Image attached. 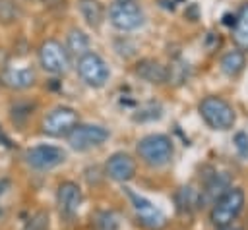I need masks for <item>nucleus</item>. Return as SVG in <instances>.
Here are the masks:
<instances>
[{
  "label": "nucleus",
  "instance_id": "nucleus-1",
  "mask_svg": "<svg viewBox=\"0 0 248 230\" xmlns=\"http://www.w3.org/2000/svg\"><path fill=\"white\" fill-rule=\"evenodd\" d=\"M198 110H200V116L203 118V122L211 129L227 131L236 122V112H234L232 104L229 101H225L223 97H217V95H209V97L202 99Z\"/></svg>",
  "mask_w": 248,
  "mask_h": 230
},
{
  "label": "nucleus",
  "instance_id": "nucleus-2",
  "mask_svg": "<svg viewBox=\"0 0 248 230\" xmlns=\"http://www.w3.org/2000/svg\"><path fill=\"white\" fill-rule=\"evenodd\" d=\"M136 151H138L140 158L151 168H161V166L169 164L172 158V153H174L170 137H167L163 133H149V135L141 137L136 145Z\"/></svg>",
  "mask_w": 248,
  "mask_h": 230
},
{
  "label": "nucleus",
  "instance_id": "nucleus-3",
  "mask_svg": "<svg viewBox=\"0 0 248 230\" xmlns=\"http://www.w3.org/2000/svg\"><path fill=\"white\" fill-rule=\"evenodd\" d=\"M242 209H244V191L240 187H229L213 203L209 211V220L217 228L231 226L232 220L242 213Z\"/></svg>",
  "mask_w": 248,
  "mask_h": 230
},
{
  "label": "nucleus",
  "instance_id": "nucleus-4",
  "mask_svg": "<svg viewBox=\"0 0 248 230\" xmlns=\"http://www.w3.org/2000/svg\"><path fill=\"white\" fill-rule=\"evenodd\" d=\"M39 62L45 72L52 75H64L70 70V56L68 50L56 41V39H46L39 46Z\"/></svg>",
  "mask_w": 248,
  "mask_h": 230
},
{
  "label": "nucleus",
  "instance_id": "nucleus-5",
  "mask_svg": "<svg viewBox=\"0 0 248 230\" xmlns=\"http://www.w3.org/2000/svg\"><path fill=\"white\" fill-rule=\"evenodd\" d=\"M66 137L68 145L74 151H89L93 147L103 145L110 137V131L97 124H78Z\"/></svg>",
  "mask_w": 248,
  "mask_h": 230
},
{
  "label": "nucleus",
  "instance_id": "nucleus-6",
  "mask_svg": "<svg viewBox=\"0 0 248 230\" xmlns=\"http://www.w3.org/2000/svg\"><path fill=\"white\" fill-rule=\"evenodd\" d=\"M78 73L85 85L95 87V89L103 87L110 77V70L107 62L97 52H87L85 56L78 60Z\"/></svg>",
  "mask_w": 248,
  "mask_h": 230
},
{
  "label": "nucleus",
  "instance_id": "nucleus-7",
  "mask_svg": "<svg viewBox=\"0 0 248 230\" xmlns=\"http://www.w3.org/2000/svg\"><path fill=\"white\" fill-rule=\"evenodd\" d=\"M124 191H126V195L130 199V205H132V209L136 213V218H138V222L141 226H145L147 230H161L167 224L165 215L149 199H145L143 195H140V193H136V191H132L128 187Z\"/></svg>",
  "mask_w": 248,
  "mask_h": 230
},
{
  "label": "nucleus",
  "instance_id": "nucleus-8",
  "mask_svg": "<svg viewBox=\"0 0 248 230\" xmlns=\"http://www.w3.org/2000/svg\"><path fill=\"white\" fill-rule=\"evenodd\" d=\"M108 19L118 31H134L143 25V10L134 2H114L108 8Z\"/></svg>",
  "mask_w": 248,
  "mask_h": 230
},
{
  "label": "nucleus",
  "instance_id": "nucleus-9",
  "mask_svg": "<svg viewBox=\"0 0 248 230\" xmlns=\"http://www.w3.org/2000/svg\"><path fill=\"white\" fill-rule=\"evenodd\" d=\"M78 126V112L70 106H56L43 118V133L50 137H62L68 135Z\"/></svg>",
  "mask_w": 248,
  "mask_h": 230
},
{
  "label": "nucleus",
  "instance_id": "nucleus-10",
  "mask_svg": "<svg viewBox=\"0 0 248 230\" xmlns=\"http://www.w3.org/2000/svg\"><path fill=\"white\" fill-rule=\"evenodd\" d=\"M66 160V151L56 145H35L25 151V162L35 170H50Z\"/></svg>",
  "mask_w": 248,
  "mask_h": 230
},
{
  "label": "nucleus",
  "instance_id": "nucleus-11",
  "mask_svg": "<svg viewBox=\"0 0 248 230\" xmlns=\"http://www.w3.org/2000/svg\"><path fill=\"white\" fill-rule=\"evenodd\" d=\"M83 201V195H81V187L72 182V180H66V182H60L58 184V189H56V205H58V211L64 218H74L79 211V205Z\"/></svg>",
  "mask_w": 248,
  "mask_h": 230
},
{
  "label": "nucleus",
  "instance_id": "nucleus-12",
  "mask_svg": "<svg viewBox=\"0 0 248 230\" xmlns=\"http://www.w3.org/2000/svg\"><path fill=\"white\" fill-rule=\"evenodd\" d=\"M105 172L114 182H120V184L130 182L136 176V160L128 153H122V151L112 153L105 164Z\"/></svg>",
  "mask_w": 248,
  "mask_h": 230
},
{
  "label": "nucleus",
  "instance_id": "nucleus-13",
  "mask_svg": "<svg viewBox=\"0 0 248 230\" xmlns=\"http://www.w3.org/2000/svg\"><path fill=\"white\" fill-rule=\"evenodd\" d=\"M0 81L10 89H27L35 83V72L33 68H4Z\"/></svg>",
  "mask_w": 248,
  "mask_h": 230
},
{
  "label": "nucleus",
  "instance_id": "nucleus-14",
  "mask_svg": "<svg viewBox=\"0 0 248 230\" xmlns=\"http://www.w3.org/2000/svg\"><path fill=\"white\" fill-rule=\"evenodd\" d=\"M136 75H140L147 83H165L167 81V66L153 58H143L136 64Z\"/></svg>",
  "mask_w": 248,
  "mask_h": 230
},
{
  "label": "nucleus",
  "instance_id": "nucleus-15",
  "mask_svg": "<svg viewBox=\"0 0 248 230\" xmlns=\"http://www.w3.org/2000/svg\"><path fill=\"white\" fill-rule=\"evenodd\" d=\"M78 10L83 17V21L93 27L99 29L105 21V6L101 4V0H78Z\"/></svg>",
  "mask_w": 248,
  "mask_h": 230
},
{
  "label": "nucleus",
  "instance_id": "nucleus-16",
  "mask_svg": "<svg viewBox=\"0 0 248 230\" xmlns=\"http://www.w3.org/2000/svg\"><path fill=\"white\" fill-rule=\"evenodd\" d=\"M232 41L240 50H248V2L240 6L234 25H232Z\"/></svg>",
  "mask_w": 248,
  "mask_h": 230
},
{
  "label": "nucleus",
  "instance_id": "nucleus-17",
  "mask_svg": "<svg viewBox=\"0 0 248 230\" xmlns=\"http://www.w3.org/2000/svg\"><path fill=\"white\" fill-rule=\"evenodd\" d=\"M229 187H231L229 176H227V174H221V172H215V174H211V176L205 180V186H203L205 197H203V199H211V201L215 203Z\"/></svg>",
  "mask_w": 248,
  "mask_h": 230
},
{
  "label": "nucleus",
  "instance_id": "nucleus-18",
  "mask_svg": "<svg viewBox=\"0 0 248 230\" xmlns=\"http://www.w3.org/2000/svg\"><path fill=\"white\" fill-rule=\"evenodd\" d=\"M244 66H246V54H244V50H240V48L229 50V52H225L223 58H221V70H223V73H227V75H231V77L238 75V73L244 70Z\"/></svg>",
  "mask_w": 248,
  "mask_h": 230
},
{
  "label": "nucleus",
  "instance_id": "nucleus-19",
  "mask_svg": "<svg viewBox=\"0 0 248 230\" xmlns=\"http://www.w3.org/2000/svg\"><path fill=\"white\" fill-rule=\"evenodd\" d=\"M66 50H68V54H72L79 60L81 56L91 52L89 50V37L81 29H72L68 33V39H66Z\"/></svg>",
  "mask_w": 248,
  "mask_h": 230
},
{
  "label": "nucleus",
  "instance_id": "nucleus-20",
  "mask_svg": "<svg viewBox=\"0 0 248 230\" xmlns=\"http://www.w3.org/2000/svg\"><path fill=\"white\" fill-rule=\"evenodd\" d=\"M161 116H163V106L157 101H147L140 104V108L132 114L134 122H153V120H159Z\"/></svg>",
  "mask_w": 248,
  "mask_h": 230
},
{
  "label": "nucleus",
  "instance_id": "nucleus-21",
  "mask_svg": "<svg viewBox=\"0 0 248 230\" xmlns=\"http://www.w3.org/2000/svg\"><path fill=\"white\" fill-rule=\"evenodd\" d=\"M200 203H202V197H200V193L196 189H192V187H180L178 189V193H176V207H178V211L190 213Z\"/></svg>",
  "mask_w": 248,
  "mask_h": 230
},
{
  "label": "nucleus",
  "instance_id": "nucleus-22",
  "mask_svg": "<svg viewBox=\"0 0 248 230\" xmlns=\"http://www.w3.org/2000/svg\"><path fill=\"white\" fill-rule=\"evenodd\" d=\"M93 228L95 230H118L120 228V216L114 211H99L95 215Z\"/></svg>",
  "mask_w": 248,
  "mask_h": 230
},
{
  "label": "nucleus",
  "instance_id": "nucleus-23",
  "mask_svg": "<svg viewBox=\"0 0 248 230\" xmlns=\"http://www.w3.org/2000/svg\"><path fill=\"white\" fill-rule=\"evenodd\" d=\"M188 72H190V66L184 62V60H174L169 68H167V81L170 83H176V85H180V83H184L186 79H188Z\"/></svg>",
  "mask_w": 248,
  "mask_h": 230
},
{
  "label": "nucleus",
  "instance_id": "nucleus-24",
  "mask_svg": "<svg viewBox=\"0 0 248 230\" xmlns=\"http://www.w3.org/2000/svg\"><path fill=\"white\" fill-rule=\"evenodd\" d=\"M19 19V6L16 0H0V23L10 25Z\"/></svg>",
  "mask_w": 248,
  "mask_h": 230
},
{
  "label": "nucleus",
  "instance_id": "nucleus-25",
  "mask_svg": "<svg viewBox=\"0 0 248 230\" xmlns=\"http://www.w3.org/2000/svg\"><path fill=\"white\" fill-rule=\"evenodd\" d=\"M33 106H35V104L25 102V101L12 104V108H10V112H12V120H14L16 124H23V122L33 114Z\"/></svg>",
  "mask_w": 248,
  "mask_h": 230
},
{
  "label": "nucleus",
  "instance_id": "nucleus-26",
  "mask_svg": "<svg viewBox=\"0 0 248 230\" xmlns=\"http://www.w3.org/2000/svg\"><path fill=\"white\" fill-rule=\"evenodd\" d=\"M23 230H48V215H46L45 211L35 213V215L27 220V224L23 226Z\"/></svg>",
  "mask_w": 248,
  "mask_h": 230
},
{
  "label": "nucleus",
  "instance_id": "nucleus-27",
  "mask_svg": "<svg viewBox=\"0 0 248 230\" xmlns=\"http://www.w3.org/2000/svg\"><path fill=\"white\" fill-rule=\"evenodd\" d=\"M234 147L242 158H248V133L244 131L234 133Z\"/></svg>",
  "mask_w": 248,
  "mask_h": 230
},
{
  "label": "nucleus",
  "instance_id": "nucleus-28",
  "mask_svg": "<svg viewBox=\"0 0 248 230\" xmlns=\"http://www.w3.org/2000/svg\"><path fill=\"white\" fill-rule=\"evenodd\" d=\"M43 2H45V6H48V8H60V6H64L66 0H43Z\"/></svg>",
  "mask_w": 248,
  "mask_h": 230
},
{
  "label": "nucleus",
  "instance_id": "nucleus-29",
  "mask_svg": "<svg viewBox=\"0 0 248 230\" xmlns=\"http://www.w3.org/2000/svg\"><path fill=\"white\" fill-rule=\"evenodd\" d=\"M234 19H236V15L225 14V19H223V23H225V25H234Z\"/></svg>",
  "mask_w": 248,
  "mask_h": 230
},
{
  "label": "nucleus",
  "instance_id": "nucleus-30",
  "mask_svg": "<svg viewBox=\"0 0 248 230\" xmlns=\"http://www.w3.org/2000/svg\"><path fill=\"white\" fill-rule=\"evenodd\" d=\"M8 186H10V180H6V178H4V180H0V195L6 191V187H8Z\"/></svg>",
  "mask_w": 248,
  "mask_h": 230
},
{
  "label": "nucleus",
  "instance_id": "nucleus-31",
  "mask_svg": "<svg viewBox=\"0 0 248 230\" xmlns=\"http://www.w3.org/2000/svg\"><path fill=\"white\" fill-rule=\"evenodd\" d=\"M217 230H244V228H242V226H232V224H231V226H223V228H217Z\"/></svg>",
  "mask_w": 248,
  "mask_h": 230
},
{
  "label": "nucleus",
  "instance_id": "nucleus-32",
  "mask_svg": "<svg viewBox=\"0 0 248 230\" xmlns=\"http://www.w3.org/2000/svg\"><path fill=\"white\" fill-rule=\"evenodd\" d=\"M118 2H128V0H118Z\"/></svg>",
  "mask_w": 248,
  "mask_h": 230
},
{
  "label": "nucleus",
  "instance_id": "nucleus-33",
  "mask_svg": "<svg viewBox=\"0 0 248 230\" xmlns=\"http://www.w3.org/2000/svg\"><path fill=\"white\" fill-rule=\"evenodd\" d=\"M0 216H2V209H0Z\"/></svg>",
  "mask_w": 248,
  "mask_h": 230
}]
</instances>
